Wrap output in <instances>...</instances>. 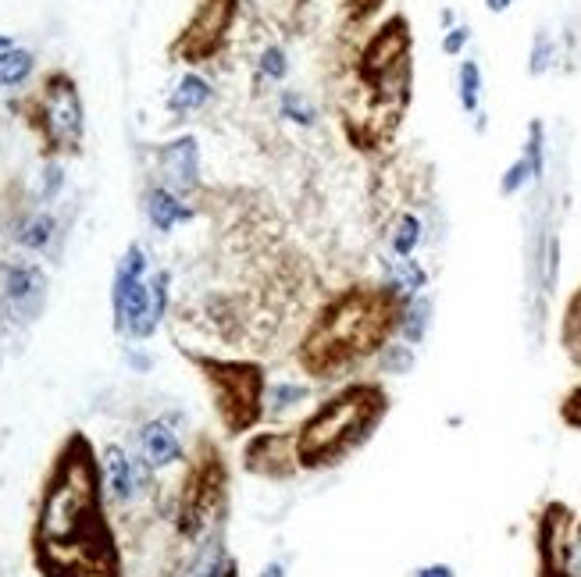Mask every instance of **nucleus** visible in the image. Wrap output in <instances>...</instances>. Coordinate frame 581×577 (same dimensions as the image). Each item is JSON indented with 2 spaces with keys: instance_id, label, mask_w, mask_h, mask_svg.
<instances>
[{
  "instance_id": "c9c22d12",
  "label": "nucleus",
  "mask_w": 581,
  "mask_h": 577,
  "mask_svg": "<svg viewBox=\"0 0 581 577\" xmlns=\"http://www.w3.org/2000/svg\"><path fill=\"white\" fill-rule=\"evenodd\" d=\"M485 8H489L492 15H503V11L514 8V0H485Z\"/></svg>"
},
{
  "instance_id": "4468645a",
  "label": "nucleus",
  "mask_w": 581,
  "mask_h": 577,
  "mask_svg": "<svg viewBox=\"0 0 581 577\" xmlns=\"http://www.w3.org/2000/svg\"><path fill=\"white\" fill-rule=\"evenodd\" d=\"M432 317H435V307H432V296L428 293H418V296H407V300L396 303L393 310V335L410 346H421L432 332Z\"/></svg>"
},
{
  "instance_id": "20e7f679",
  "label": "nucleus",
  "mask_w": 581,
  "mask_h": 577,
  "mask_svg": "<svg viewBox=\"0 0 581 577\" xmlns=\"http://www.w3.org/2000/svg\"><path fill=\"white\" fill-rule=\"evenodd\" d=\"M111 314H115V332L132 342H147L161 328V321L154 317V303H150V257L140 243H129L115 268Z\"/></svg>"
},
{
  "instance_id": "7ed1b4c3",
  "label": "nucleus",
  "mask_w": 581,
  "mask_h": 577,
  "mask_svg": "<svg viewBox=\"0 0 581 577\" xmlns=\"http://www.w3.org/2000/svg\"><path fill=\"white\" fill-rule=\"evenodd\" d=\"M97 524V471L90 456H65L40 510V538L50 549L79 545Z\"/></svg>"
},
{
  "instance_id": "72a5a7b5",
  "label": "nucleus",
  "mask_w": 581,
  "mask_h": 577,
  "mask_svg": "<svg viewBox=\"0 0 581 577\" xmlns=\"http://www.w3.org/2000/svg\"><path fill=\"white\" fill-rule=\"evenodd\" d=\"M43 175H47V179H43V196L50 200V196H54L61 189V168H58V164H50V168L43 171Z\"/></svg>"
},
{
  "instance_id": "1a4fd4ad",
  "label": "nucleus",
  "mask_w": 581,
  "mask_h": 577,
  "mask_svg": "<svg viewBox=\"0 0 581 577\" xmlns=\"http://www.w3.org/2000/svg\"><path fill=\"white\" fill-rule=\"evenodd\" d=\"M100 474H104L107 496L115 499L118 506L140 503L154 488V467L140 453H129L122 446H107L100 453Z\"/></svg>"
},
{
  "instance_id": "0eeeda50",
  "label": "nucleus",
  "mask_w": 581,
  "mask_h": 577,
  "mask_svg": "<svg viewBox=\"0 0 581 577\" xmlns=\"http://www.w3.org/2000/svg\"><path fill=\"white\" fill-rule=\"evenodd\" d=\"M539 553L546 577H581V513L553 506L542 517Z\"/></svg>"
},
{
  "instance_id": "a878e982",
  "label": "nucleus",
  "mask_w": 581,
  "mask_h": 577,
  "mask_svg": "<svg viewBox=\"0 0 581 577\" xmlns=\"http://www.w3.org/2000/svg\"><path fill=\"white\" fill-rule=\"evenodd\" d=\"M257 68H261V79H268V82H282L289 75V57H286V50L282 47H264V54H261V61H257Z\"/></svg>"
},
{
  "instance_id": "dca6fc26",
  "label": "nucleus",
  "mask_w": 581,
  "mask_h": 577,
  "mask_svg": "<svg viewBox=\"0 0 581 577\" xmlns=\"http://www.w3.org/2000/svg\"><path fill=\"white\" fill-rule=\"evenodd\" d=\"M186 577H236V563H232L229 549H225L221 531H211V535L197 545V556L189 563Z\"/></svg>"
},
{
  "instance_id": "cd10ccee",
  "label": "nucleus",
  "mask_w": 581,
  "mask_h": 577,
  "mask_svg": "<svg viewBox=\"0 0 581 577\" xmlns=\"http://www.w3.org/2000/svg\"><path fill=\"white\" fill-rule=\"evenodd\" d=\"M532 182V168H528V161H514L507 171H503V179H500V193L503 196H514V193H521L524 186Z\"/></svg>"
},
{
  "instance_id": "473e14b6",
  "label": "nucleus",
  "mask_w": 581,
  "mask_h": 577,
  "mask_svg": "<svg viewBox=\"0 0 581 577\" xmlns=\"http://www.w3.org/2000/svg\"><path fill=\"white\" fill-rule=\"evenodd\" d=\"M414 577H457V570L450 563H425V567L414 570Z\"/></svg>"
},
{
  "instance_id": "f3484780",
  "label": "nucleus",
  "mask_w": 581,
  "mask_h": 577,
  "mask_svg": "<svg viewBox=\"0 0 581 577\" xmlns=\"http://www.w3.org/2000/svg\"><path fill=\"white\" fill-rule=\"evenodd\" d=\"M311 403V385L307 382H293V378H279V382L264 385V399L261 407L268 417H282L293 414V410L307 407Z\"/></svg>"
},
{
  "instance_id": "bb28decb",
  "label": "nucleus",
  "mask_w": 581,
  "mask_h": 577,
  "mask_svg": "<svg viewBox=\"0 0 581 577\" xmlns=\"http://www.w3.org/2000/svg\"><path fill=\"white\" fill-rule=\"evenodd\" d=\"M524 161L532 168V179L539 182L542 171H546V150H542V122H532L528 129V147H524Z\"/></svg>"
},
{
  "instance_id": "a211bd4d",
  "label": "nucleus",
  "mask_w": 581,
  "mask_h": 577,
  "mask_svg": "<svg viewBox=\"0 0 581 577\" xmlns=\"http://www.w3.org/2000/svg\"><path fill=\"white\" fill-rule=\"evenodd\" d=\"M421 243H425V221L414 211H400L389 221V232H385V246L393 257H418Z\"/></svg>"
},
{
  "instance_id": "aec40b11",
  "label": "nucleus",
  "mask_w": 581,
  "mask_h": 577,
  "mask_svg": "<svg viewBox=\"0 0 581 577\" xmlns=\"http://www.w3.org/2000/svg\"><path fill=\"white\" fill-rule=\"evenodd\" d=\"M375 367L382 374H389V378H403V374H410L414 371V364H418V353H414V346L410 342H403V339H385L382 342V350L375 353Z\"/></svg>"
},
{
  "instance_id": "e433bc0d",
  "label": "nucleus",
  "mask_w": 581,
  "mask_h": 577,
  "mask_svg": "<svg viewBox=\"0 0 581 577\" xmlns=\"http://www.w3.org/2000/svg\"><path fill=\"white\" fill-rule=\"evenodd\" d=\"M8 47H15V43H11L8 36H0V54H4V50H8Z\"/></svg>"
},
{
  "instance_id": "5701e85b",
  "label": "nucleus",
  "mask_w": 581,
  "mask_h": 577,
  "mask_svg": "<svg viewBox=\"0 0 581 577\" xmlns=\"http://www.w3.org/2000/svg\"><path fill=\"white\" fill-rule=\"evenodd\" d=\"M457 97H460V107L467 114H475L478 104H482V68L478 61H464L457 72Z\"/></svg>"
},
{
  "instance_id": "39448f33",
  "label": "nucleus",
  "mask_w": 581,
  "mask_h": 577,
  "mask_svg": "<svg viewBox=\"0 0 581 577\" xmlns=\"http://www.w3.org/2000/svg\"><path fill=\"white\" fill-rule=\"evenodd\" d=\"M214 374H207L214 382V399H218L221 417L229 428H250L257 417L264 414V378L257 367L246 364H207Z\"/></svg>"
},
{
  "instance_id": "7c9ffc66",
  "label": "nucleus",
  "mask_w": 581,
  "mask_h": 577,
  "mask_svg": "<svg viewBox=\"0 0 581 577\" xmlns=\"http://www.w3.org/2000/svg\"><path fill=\"white\" fill-rule=\"evenodd\" d=\"M467 40H471V29H467V25H453V29H446V36H442V50L450 57H457V54H464Z\"/></svg>"
},
{
  "instance_id": "6ab92c4d",
  "label": "nucleus",
  "mask_w": 581,
  "mask_h": 577,
  "mask_svg": "<svg viewBox=\"0 0 581 577\" xmlns=\"http://www.w3.org/2000/svg\"><path fill=\"white\" fill-rule=\"evenodd\" d=\"M207 100H211V82H207L204 75L189 72V75H182L179 86L172 90L168 107H172L175 114H193V111H200V107H207Z\"/></svg>"
},
{
  "instance_id": "4be33fe9",
  "label": "nucleus",
  "mask_w": 581,
  "mask_h": 577,
  "mask_svg": "<svg viewBox=\"0 0 581 577\" xmlns=\"http://www.w3.org/2000/svg\"><path fill=\"white\" fill-rule=\"evenodd\" d=\"M36 68V57L22 47H8L0 54V90H11V86H22Z\"/></svg>"
},
{
  "instance_id": "ddd939ff",
  "label": "nucleus",
  "mask_w": 581,
  "mask_h": 577,
  "mask_svg": "<svg viewBox=\"0 0 581 577\" xmlns=\"http://www.w3.org/2000/svg\"><path fill=\"white\" fill-rule=\"evenodd\" d=\"M382 293L393 303L407 300V296L428 293V268L418 257H385L382 261Z\"/></svg>"
},
{
  "instance_id": "c756f323",
  "label": "nucleus",
  "mask_w": 581,
  "mask_h": 577,
  "mask_svg": "<svg viewBox=\"0 0 581 577\" xmlns=\"http://www.w3.org/2000/svg\"><path fill=\"white\" fill-rule=\"evenodd\" d=\"M549 57H553V43H549V36L546 33H539L535 36V47H532V75H542L549 68Z\"/></svg>"
},
{
  "instance_id": "f03ea898",
  "label": "nucleus",
  "mask_w": 581,
  "mask_h": 577,
  "mask_svg": "<svg viewBox=\"0 0 581 577\" xmlns=\"http://www.w3.org/2000/svg\"><path fill=\"white\" fill-rule=\"evenodd\" d=\"M382 414L385 396L378 385L353 382L346 389H339L332 399L318 403L314 414L293 431L296 464L300 467L339 464L346 453H353L378 428Z\"/></svg>"
},
{
  "instance_id": "6e6552de",
  "label": "nucleus",
  "mask_w": 581,
  "mask_h": 577,
  "mask_svg": "<svg viewBox=\"0 0 581 577\" xmlns=\"http://www.w3.org/2000/svg\"><path fill=\"white\" fill-rule=\"evenodd\" d=\"M47 303V275L33 261L0 264V314L11 325H33Z\"/></svg>"
},
{
  "instance_id": "f257e3e1",
  "label": "nucleus",
  "mask_w": 581,
  "mask_h": 577,
  "mask_svg": "<svg viewBox=\"0 0 581 577\" xmlns=\"http://www.w3.org/2000/svg\"><path fill=\"white\" fill-rule=\"evenodd\" d=\"M393 310L396 303L382 293V285L339 293L303 342V364L314 374H325L371 360L385 339H393Z\"/></svg>"
},
{
  "instance_id": "b1692460",
  "label": "nucleus",
  "mask_w": 581,
  "mask_h": 577,
  "mask_svg": "<svg viewBox=\"0 0 581 577\" xmlns=\"http://www.w3.org/2000/svg\"><path fill=\"white\" fill-rule=\"evenodd\" d=\"M279 114L286 118V122L303 125V129H311V125L318 122V111H314V104H311L307 97H303L300 90H282V97H279Z\"/></svg>"
},
{
  "instance_id": "2f4dec72",
  "label": "nucleus",
  "mask_w": 581,
  "mask_h": 577,
  "mask_svg": "<svg viewBox=\"0 0 581 577\" xmlns=\"http://www.w3.org/2000/svg\"><path fill=\"white\" fill-rule=\"evenodd\" d=\"M567 342H571L574 350H581V293L571 307V317H567Z\"/></svg>"
},
{
  "instance_id": "f704fd0d",
  "label": "nucleus",
  "mask_w": 581,
  "mask_h": 577,
  "mask_svg": "<svg viewBox=\"0 0 581 577\" xmlns=\"http://www.w3.org/2000/svg\"><path fill=\"white\" fill-rule=\"evenodd\" d=\"M257 577H289L286 574V563L282 560H271V563H264V570Z\"/></svg>"
},
{
  "instance_id": "9d476101",
  "label": "nucleus",
  "mask_w": 581,
  "mask_h": 577,
  "mask_svg": "<svg viewBox=\"0 0 581 577\" xmlns=\"http://www.w3.org/2000/svg\"><path fill=\"white\" fill-rule=\"evenodd\" d=\"M232 11H236V0H200L197 15L186 25V36H182V50L189 57H204L218 47V40L225 36L232 22Z\"/></svg>"
},
{
  "instance_id": "c85d7f7f",
  "label": "nucleus",
  "mask_w": 581,
  "mask_h": 577,
  "mask_svg": "<svg viewBox=\"0 0 581 577\" xmlns=\"http://www.w3.org/2000/svg\"><path fill=\"white\" fill-rule=\"evenodd\" d=\"M557 275H560V243L557 239H549L546 261H542V289H546V293L557 289Z\"/></svg>"
},
{
  "instance_id": "393cba45",
  "label": "nucleus",
  "mask_w": 581,
  "mask_h": 577,
  "mask_svg": "<svg viewBox=\"0 0 581 577\" xmlns=\"http://www.w3.org/2000/svg\"><path fill=\"white\" fill-rule=\"evenodd\" d=\"M150 303H154L157 321H164L172 307V271H150Z\"/></svg>"
},
{
  "instance_id": "423d86ee",
  "label": "nucleus",
  "mask_w": 581,
  "mask_h": 577,
  "mask_svg": "<svg viewBox=\"0 0 581 577\" xmlns=\"http://www.w3.org/2000/svg\"><path fill=\"white\" fill-rule=\"evenodd\" d=\"M82 100L68 75H50L40 97V132L50 150H79L82 143Z\"/></svg>"
},
{
  "instance_id": "f8f14e48",
  "label": "nucleus",
  "mask_w": 581,
  "mask_h": 577,
  "mask_svg": "<svg viewBox=\"0 0 581 577\" xmlns=\"http://www.w3.org/2000/svg\"><path fill=\"white\" fill-rule=\"evenodd\" d=\"M136 449H140V456L154 467V471L182 464V456H186L182 453V442H179V435H175V428L168 421H161V417L140 424V431H136Z\"/></svg>"
},
{
  "instance_id": "412c9836",
  "label": "nucleus",
  "mask_w": 581,
  "mask_h": 577,
  "mask_svg": "<svg viewBox=\"0 0 581 577\" xmlns=\"http://www.w3.org/2000/svg\"><path fill=\"white\" fill-rule=\"evenodd\" d=\"M54 232H58V221L50 218L47 211H36V214H29L22 225H18L15 243L22 246V250H29V253H43L50 243H54Z\"/></svg>"
},
{
  "instance_id": "9b49d317",
  "label": "nucleus",
  "mask_w": 581,
  "mask_h": 577,
  "mask_svg": "<svg viewBox=\"0 0 581 577\" xmlns=\"http://www.w3.org/2000/svg\"><path fill=\"white\" fill-rule=\"evenodd\" d=\"M157 164H161L164 189L186 196L189 189L200 186V147L193 136H179L172 143H164L161 154H157Z\"/></svg>"
},
{
  "instance_id": "2eb2a0df",
  "label": "nucleus",
  "mask_w": 581,
  "mask_h": 577,
  "mask_svg": "<svg viewBox=\"0 0 581 577\" xmlns=\"http://www.w3.org/2000/svg\"><path fill=\"white\" fill-rule=\"evenodd\" d=\"M147 221L154 225V232H175L179 225H186V221H193V207L182 200L179 193H172V189L164 186H154L147 193Z\"/></svg>"
}]
</instances>
